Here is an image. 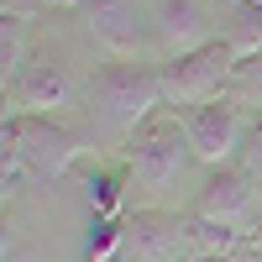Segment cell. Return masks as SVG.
<instances>
[{
    "instance_id": "cell-1",
    "label": "cell",
    "mask_w": 262,
    "mask_h": 262,
    "mask_svg": "<svg viewBox=\"0 0 262 262\" xmlns=\"http://www.w3.org/2000/svg\"><path fill=\"white\" fill-rule=\"evenodd\" d=\"M0 147H6V173L0 179H6V194H16L37 179L69 173L79 158V131L63 126L58 116H42V111H6Z\"/></svg>"
},
{
    "instance_id": "cell-2",
    "label": "cell",
    "mask_w": 262,
    "mask_h": 262,
    "mask_svg": "<svg viewBox=\"0 0 262 262\" xmlns=\"http://www.w3.org/2000/svg\"><path fill=\"white\" fill-rule=\"evenodd\" d=\"M84 95H90V105L100 111L105 126H116V131L131 137V131L163 105V79H158V63L111 58V63H100V69L90 74Z\"/></svg>"
},
{
    "instance_id": "cell-3",
    "label": "cell",
    "mask_w": 262,
    "mask_h": 262,
    "mask_svg": "<svg viewBox=\"0 0 262 262\" xmlns=\"http://www.w3.org/2000/svg\"><path fill=\"white\" fill-rule=\"evenodd\" d=\"M121 163L131 168V179H137L142 189L152 194H163L168 184H179V173L189 163H200L194 158V147H189V131H184V116L179 111H152L137 131L126 137V152H121Z\"/></svg>"
},
{
    "instance_id": "cell-4",
    "label": "cell",
    "mask_w": 262,
    "mask_h": 262,
    "mask_svg": "<svg viewBox=\"0 0 262 262\" xmlns=\"http://www.w3.org/2000/svg\"><path fill=\"white\" fill-rule=\"evenodd\" d=\"M236 58L226 37L205 42L194 53H173L168 63H158V79H163V105L173 111H189L200 100H215V95H231L236 90Z\"/></svg>"
},
{
    "instance_id": "cell-5",
    "label": "cell",
    "mask_w": 262,
    "mask_h": 262,
    "mask_svg": "<svg viewBox=\"0 0 262 262\" xmlns=\"http://www.w3.org/2000/svg\"><path fill=\"white\" fill-rule=\"evenodd\" d=\"M184 116V131H189V147L205 168H221V163H236V142H242V126H247V111L236 95H215V100H200L189 105Z\"/></svg>"
},
{
    "instance_id": "cell-6",
    "label": "cell",
    "mask_w": 262,
    "mask_h": 262,
    "mask_svg": "<svg viewBox=\"0 0 262 262\" xmlns=\"http://www.w3.org/2000/svg\"><path fill=\"white\" fill-rule=\"evenodd\" d=\"M189 215L236 226V231H257V179H252L242 163L210 168V179H205V189H200V200H194Z\"/></svg>"
},
{
    "instance_id": "cell-7",
    "label": "cell",
    "mask_w": 262,
    "mask_h": 262,
    "mask_svg": "<svg viewBox=\"0 0 262 262\" xmlns=\"http://www.w3.org/2000/svg\"><path fill=\"white\" fill-rule=\"evenodd\" d=\"M121 252H126L131 262H179V252H184V215L137 210V215L126 221Z\"/></svg>"
},
{
    "instance_id": "cell-8",
    "label": "cell",
    "mask_w": 262,
    "mask_h": 262,
    "mask_svg": "<svg viewBox=\"0 0 262 262\" xmlns=\"http://www.w3.org/2000/svg\"><path fill=\"white\" fill-rule=\"evenodd\" d=\"M84 11V27H90L116 58H131L142 42V16H137V0H79Z\"/></svg>"
},
{
    "instance_id": "cell-9",
    "label": "cell",
    "mask_w": 262,
    "mask_h": 262,
    "mask_svg": "<svg viewBox=\"0 0 262 262\" xmlns=\"http://www.w3.org/2000/svg\"><path fill=\"white\" fill-rule=\"evenodd\" d=\"M152 21H158V37L168 42V58L215 42V37H210V16L200 11V0H158Z\"/></svg>"
},
{
    "instance_id": "cell-10",
    "label": "cell",
    "mask_w": 262,
    "mask_h": 262,
    "mask_svg": "<svg viewBox=\"0 0 262 262\" xmlns=\"http://www.w3.org/2000/svg\"><path fill=\"white\" fill-rule=\"evenodd\" d=\"M69 95H74V84H69V74H63V63L53 58H32L27 69H21V79H16V100H21V111H42V116H53L58 105H69Z\"/></svg>"
},
{
    "instance_id": "cell-11",
    "label": "cell",
    "mask_w": 262,
    "mask_h": 262,
    "mask_svg": "<svg viewBox=\"0 0 262 262\" xmlns=\"http://www.w3.org/2000/svg\"><path fill=\"white\" fill-rule=\"evenodd\" d=\"M247 252V231L221 226V221H200V215H184V262L189 257H231Z\"/></svg>"
},
{
    "instance_id": "cell-12",
    "label": "cell",
    "mask_w": 262,
    "mask_h": 262,
    "mask_svg": "<svg viewBox=\"0 0 262 262\" xmlns=\"http://www.w3.org/2000/svg\"><path fill=\"white\" fill-rule=\"evenodd\" d=\"M126 179H131V168H90L84 173V189H90V210H95V221H121V205H126Z\"/></svg>"
},
{
    "instance_id": "cell-13",
    "label": "cell",
    "mask_w": 262,
    "mask_h": 262,
    "mask_svg": "<svg viewBox=\"0 0 262 262\" xmlns=\"http://www.w3.org/2000/svg\"><path fill=\"white\" fill-rule=\"evenodd\" d=\"M226 42L236 58H252L262 53V0H236L231 16H226Z\"/></svg>"
},
{
    "instance_id": "cell-14",
    "label": "cell",
    "mask_w": 262,
    "mask_h": 262,
    "mask_svg": "<svg viewBox=\"0 0 262 262\" xmlns=\"http://www.w3.org/2000/svg\"><path fill=\"white\" fill-rule=\"evenodd\" d=\"M27 27L32 21H21V16H0V63H6V90L21 79V69H27Z\"/></svg>"
},
{
    "instance_id": "cell-15",
    "label": "cell",
    "mask_w": 262,
    "mask_h": 262,
    "mask_svg": "<svg viewBox=\"0 0 262 262\" xmlns=\"http://www.w3.org/2000/svg\"><path fill=\"white\" fill-rule=\"evenodd\" d=\"M236 163H242L252 179H262V111H247L242 142H236Z\"/></svg>"
},
{
    "instance_id": "cell-16",
    "label": "cell",
    "mask_w": 262,
    "mask_h": 262,
    "mask_svg": "<svg viewBox=\"0 0 262 262\" xmlns=\"http://www.w3.org/2000/svg\"><path fill=\"white\" fill-rule=\"evenodd\" d=\"M247 84H262V53H252V58L236 63V90H247Z\"/></svg>"
},
{
    "instance_id": "cell-17",
    "label": "cell",
    "mask_w": 262,
    "mask_h": 262,
    "mask_svg": "<svg viewBox=\"0 0 262 262\" xmlns=\"http://www.w3.org/2000/svg\"><path fill=\"white\" fill-rule=\"evenodd\" d=\"M189 262H247L242 252H231V257H189Z\"/></svg>"
},
{
    "instance_id": "cell-18",
    "label": "cell",
    "mask_w": 262,
    "mask_h": 262,
    "mask_svg": "<svg viewBox=\"0 0 262 262\" xmlns=\"http://www.w3.org/2000/svg\"><path fill=\"white\" fill-rule=\"evenodd\" d=\"M111 262H131V257H126V252H116V257H111Z\"/></svg>"
}]
</instances>
